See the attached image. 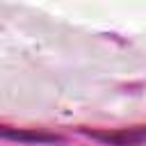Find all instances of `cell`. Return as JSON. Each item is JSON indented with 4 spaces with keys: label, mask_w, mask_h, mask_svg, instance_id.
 Returning a JSON list of instances; mask_svg holds the SVG:
<instances>
[{
    "label": "cell",
    "mask_w": 146,
    "mask_h": 146,
    "mask_svg": "<svg viewBox=\"0 0 146 146\" xmlns=\"http://www.w3.org/2000/svg\"><path fill=\"white\" fill-rule=\"evenodd\" d=\"M82 132L107 146H144V139H146L144 125L121 128V130H82Z\"/></svg>",
    "instance_id": "cell-1"
},
{
    "label": "cell",
    "mask_w": 146,
    "mask_h": 146,
    "mask_svg": "<svg viewBox=\"0 0 146 146\" xmlns=\"http://www.w3.org/2000/svg\"><path fill=\"white\" fill-rule=\"evenodd\" d=\"M0 139L9 141H21V144H59L64 137L52 135V132H41V130H23V128H11L0 123Z\"/></svg>",
    "instance_id": "cell-2"
}]
</instances>
